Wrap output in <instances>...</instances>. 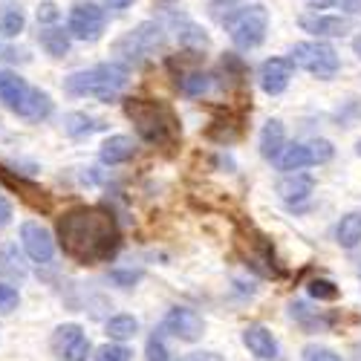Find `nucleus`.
<instances>
[{"label": "nucleus", "instance_id": "20", "mask_svg": "<svg viewBox=\"0 0 361 361\" xmlns=\"http://www.w3.org/2000/svg\"><path fill=\"white\" fill-rule=\"evenodd\" d=\"M136 157V142L130 136H110L102 145V162L104 165H122Z\"/></svg>", "mask_w": 361, "mask_h": 361}, {"label": "nucleus", "instance_id": "15", "mask_svg": "<svg viewBox=\"0 0 361 361\" xmlns=\"http://www.w3.org/2000/svg\"><path fill=\"white\" fill-rule=\"evenodd\" d=\"M298 26L304 29L310 35H318V38H341L353 29V20L350 18H341V15H300L298 18Z\"/></svg>", "mask_w": 361, "mask_h": 361}, {"label": "nucleus", "instance_id": "35", "mask_svg": "<svg viewBox=\"0 0 361 361\" xmlns=\"http://www.w3.org/2000/svg\"><path fill=\"white\" fill-rule=\"evenodd\" d=\"M304 361H341V355H336L326 347H307L304 350Z\"/></svg>", "mask_w": 361, "mask_h": 361}, {"label": "nucleus", "instance_id": "8", "mask_svg": "<svg viewBox=\"0 0 361 361\" xmlns=\"http://www.w3.org/2000/svg\"><path fill=\"white\" fill-rule=\"evenodd\" d=\"M0 185L9 188L12 194H18V197H20L29 208H32V212H38V214H49L52 208H55V197H52L41 183L15 173V171L6 168V165H0Z\"/></svg>", "mask_w": 361, "mask_h": 361}, {"label": "nucleus", "instance_id": "6", "mask_svg": "<svg viewBox=\"0 0 361 361\" xmlns=\"http://www.w3.org/2000/svg\"><path fill=\"white\" fill-rule=\"evenodd\" d=\"M289 64L292 67H300L304 73L315 75V78H333L341 67L338 61V52L329 47V44H321V41H307V44H295L292 52H289Z\"/></svg>", "mask_w": 361, "mask_h": 361}, {"label": "nucleus", "instance_id": "43", "mask_svg": "<svg viewBox=\"0 0 361 361\" xmlns=\"http://www.w3.org/2000/svg\"><path fill=\"white\" fill-rule=\"evenodd\" d=\"M4 272H9V269H6V266H0V275H4Z\"/></svg>", "mask_w": 361, "mask_h": 361}, {"label": "nucleus", "instance_id": "26", "mask_svg": "<svg viewBox=\"0 0 361 361\" xmlns=\"http://www.w3.org/2000/svg\"><path fill=\"white\" fill-rule=\"evenodd\" d=\"M336 240H338V246L344 249H355L361 243V214H347L341 217L338 228H336Z\"/></svg>", "mask_w": 361, "mask_h": 361}, {"label": "nucleus", "instance_id": "41", "mask_svg": "<svg viewBox=\"0 0 361 361\" xmlns=\"http://www.w3.org/2000/svg\"><path fill=\"white\" fill-rule=\"evenodd\" d=\"M104 4H107L110 9H128V6L133 4V0H104Z\"/></svg>", "mask_w": 361, "mask_h": 361}, {"label": "nucleus", "instance_id": "1", "mask_svg": "<svg viewBox=\"0 0 361 361\" xmlns=\"http://www.w3.org/2000/svg\"><path fill=\"white\" fill-rule=\"evenodd\" d=\"M58 243L70 260L81 266H96L116 257L122 246V228L107 208L75 205L58 220Z\"/></svg>", "mask_w": 361, "mask_h": 361}, {"label": "nucleus", "instance_id": "2", "mask_svg": "<svg viewBox=\"0 0 361 361\" xmlns=\"http://www.w3.org/2000/svg\"><path fill=\"white\" fill-rule=\"evenodd\" d=\"M125 116L133 122L136 133L157 145V147H173L183 139V128L179 118L171 110V104L157 102V99H125Z\"/></svg>", "mask_w": 361, "mask_h": 361}, {"label": "nucleus", "instance_id": "34", "mask_svg": "<svg viewBox=\"0 0 361 361\" xmlns=\"http://www.w3.org/2000/svg\"><path fill=\"white\" fill-rule=\"evenodd\" d=\"M18 304H20L18 289H15V286H9V283H0V315H9Z\"/></svg>", "mask_w": 361, "mask_h": 361}, {"label": "nucleus", "instance_id": "32", "mask_svg": "<svg viewBox=\"0 0 361 361\" xmlns=\"http://www.w3.org/2000/svg\"><path fill=\"white\" fill-rule=\"evenodd\" d=\"M130 358H133V353L125 344H104L93 355V361H130Z\"/></svg>", "mask_w": 361, "mask_h": 361}, {"label": "nucleus", "instance_id": "37", "mask_svg": "<svg viewBox=\"0 0 361 361\" xmlns=\"http://www.w3.org/2000/svg\"><path fill=\"white\" fill-rule=\"evenodd\" d=\"M237 4V0H214V4L212 6H208V9H212V15L217 18V20H223L228 12H231V6Z\"/></svg>", "mask_w": 361, "mask_h": 361}, {"label": "nucleus", "instance_id": "4", "mask_svg": "<svg viewBox=\"0 0 361 361\" xmlns=\"http://www.w3.org/2000/svg\"><path fill=\"white\" fill-rule=\"evenodd\" d=\"M234 243H237V252L243 255V260L255 269L257 275H263V278H281L283 275V269L278 266V257H275L272 240H269L260 228H255L252 223L237 220Z\"/></svg>", "mask_w": 361, "mask_h": 361}, {"label": "nucleus", "instance_id": "24", "mask_svg": "<svg viewBox=\"0 0 361 361\" xmlns=\"http://www.w3.org/2000/svg\"><path fill=\"white\" fill-rule=\"evenodd\" d=\"M64 130L73 139H84V136H93V133L104 130V122H99V118L87 116V113H70L64 118Z\"/></svg>", "mask_w": 361, "mask_h": 361}, {"label": "nucleus", "instance_id": "38", "mask_svg": "<svg viewBox=\"0 0 361 361\" xmlns=\"http://www.w3.org/2000/svg\"><path fill=\"white\" fill-rule=\"evenodd\" d=\"M9 220H12V205H9V200L4 194H0V228L9 226Z\"/></svg>", "mask_w": 361, "mask_h": 361}, {"label": "nucleus", "instance_id": "17", "mask_svg": "<svg viewBox=\"0 0 361 361\" xmlns=\"http://www.w3.org/2000/svg\"><path fill=\"white\" fill-rule=\"evenodd\" d=\"M243 344L260 361H275L278 358V341H275V336L269 333L266 326H260V324H252V326L243 329Z\"/></svg>", "mask_w": 361, "mask_h": 361}, {"label": "nucleus", "instance_id": "39", "mask_svg": "<svg viewBox=\"0 0 361 361\" xmlns=\"http://www.w3.org/2000/svg\"><path fill=\"white\" fill-rule=\"evenodd\" d=\"M116 283H122V286H133L136 281H139V272H113L110 275Z\"/></svg>", "mask_w": 361, "mask_h": 361}, {"label": "nucleus", "instance_id": "19", "mask_svg": "<svg viewBox=\"0 0 361 361\" xmlns=\"http://www.w3.org/2000/svg\"><path fill=\"white\" fill-rule=\"evenodd\" d=\"M315 188V179L307 176V173H295V176H283L281 183H278V194L283 202L289 205H298V202H304Z\"/></svg>", "mask_w": 361, "mask_h": 361}, {"label": "nucleus", "instance_id": "9", "mask_svg": "<svg viewBox=\"0 0 361 361\" xmlns=\"http://www.w3.org/2000/svg\"><path fill=\"white\" fill-rule=\"evenodd\" d=\"M333 154L336 150L326 139H312V142H295V145L283 147L275 162L281 171H300V168H310V165L329 162Z\"/></svg>", "mask_w": 361, "mask_h": 361}, {"label": "nucleus", "instance_id": "13", "mask_svg": "<svg viewBox=\"0 0 361 361\" xmlns=\"http://www.w3.org/2000/svg\"><path fill=\"white\" fill-rule=\"evenodd\" d=\"M252 107H240V110H226L220 118H214L212 125L205 128V136L217 142V145H231L243 136L246 130V116H249Z\"/></svg>", "mask_w": 361, "mask_h": 361}, {"label": "nucleus", "instance_id": "30", "mask_svg": "<svg viewBox=\"0 0 361 361\" xmlns=\"http://www.w3.org/2000/svg\"><path fill=\"white\" fill-rule=\"evenodd\" d=\"M292 310V318L298 321V324H304L307 329H318V326H324V324H329V318H324V315H315L307 304H300V300H295V304L289 307Z\"/></svg>", "mask_w": 361, "mask_h": 361}, {"label": "nucleus", "instance_id": "14", "mask_svg": "<svg viewBox=\"0 0 361 361\" xmlns=\"http://www.w3.org/2000/svg\"><path fill=\"white\" fill-rule=\"evenodd\" d=\"M20 243H23V252L35 263H49L55 255V240L49 237V231L41 223H23L20 226Z\"/></svg>", "mask_w": 361, "mask_h": 361}, {"label": "nucleus", "instance_id": "16", "mask_svg": "<svg viewBox=\"0 0 361 361\" xmlns=\"http://www.w3.org/2000/svg\"><path fill=\"white\" fill-rule=\"evenodd\" d=\"M289 78H292L289 58H269V61H263V67H260V87H263V93L281 96L283 90L289 87Z\"/></svg>", "mask_w": 361, "mask_h": 361}, {"label": "nucleus", "instance_id": "18", "mask_svg": "<svg viewBox=\"0 0 361 361\" xmlns=\"http://www.w3.org/2000/svg\"><path fill=\"white\" fill-rule=\"evenodd\" d=\"M15 113L20 118H26V122H41V118H47L52 113V99H49V93H44V90L29 87L23 102L15 107Z\"/></svg>", "mask_w": 361, "mask_h": 361}, {"label": "nucleus", "instance_id": "21", "mask_svg": "<svg viewBox=\"0 0 361 361\" xmlns=\"http://www.w3.org/2000/svg\"><path fill=\"white\" fill-rule=\"evenodd\" d=\"M212 75L208 73H200V70H179L176 73V90L188 99H200L212 90Z\"/></svg>", "mask_w": 361, "mask_h": 361}, {"label": "nucleus", "instance_id": "7", "mask_svg": "<svg viewBox=\"0 0 361 361\" xmlns=\"http://www.w3.org/2000/svg\"><path fill=\"white\" fill-rule=\"evenodd\" d=\"M226 26H228L231 41H234L240 49H255V47H260L263 38H266L269 12H266V6L255 4V6L240 9L234 18H228Z\"/></svg>", "mask_w": 361, "mask_h": 361}, {"label": "nucleus", "instance_id": "29", "mask_svg": "<svg viewBox=\"0 0 361 361\" xmlns=\"http://www.w3.org/2000/svg\"><path fill=\"white\" fill-rule=\"evenodd\" d=\"M179 44L200 52V49H205V47H208V35L202 32L200 26H194L191 20H183V29H179Z\"/></svg>", "mask_w": 361, "mask_h": 361}, {"label": "nucleus", "instance_id": "23", "mask_svg": "<svg viewBox=\"0 0 361 361\" xmlns=\"http://www.w3.org/2000/svg\"><path fill=\"white\" fill-rule=\"evenodd\" d=\"M286 133H283V125L278 122V118H272V122H266L263 133H260V157L263 159H278V154L286 147Z\"/></svg>", "mask_w": 361, "mask_h": 361}, {"label": "nucleus", "instance_id": "28", "mask_svg": "<svg viewBox=\"0 0 361 361\" xmlns=\"http://www.w3.org/2000/svg\"><path fill=\"white\" fill-rule=\"evenodd\" d=\"M139 333V321L133 318V315H113L110 321H107V336L113 338V341H128V338H133Z\"/></svg>", "mask_w": 361, "mask_h": 361}, {"label": "nucleus", "instance_id": "12", "mask_svg": "<svg viewBox=\"0 0 361 361\" xmlns=\"http://www.w3.org/2000/svg\"><path fill=\"white\" fill-rule=\"evenodd\" d=\"M162 333H171V336L179 338V341H200L202 333H205V324H202V318H200L194 310L176 307V310H171V312L165 315Z\"/></svg>", "mask_w": 361, "mask_h": 361}, {"label": "nucleus", "instance_id": "22", "mask_svg": "<svg viewBox=\"0 0 361 361\" xmlns=\"http://www.w3.org/2000/svg\"><path fill=\"white\" fill-rule=\"evenodd\" d=\"M26 90H29V84L18 73H9V70L0 73V102H4L9 110H15L23 102Z\"/></svg>", "mask_w": 361, "mask_h": 361}, {"label": "nucleus", "instance_id": "11", "mask_svg": "<svg viewBox=\"0 0 361 361\" xmlns=\"http://www.w3.org/2000/svg\"><path fill=\"white\" fill-rule=\"evenodd\" d=\"M104 23L107 18L96 4H84L81 0V4L70 9V35L78 41H90V44L99 41L104 32Z\"/></svg>", "mask_w": 361, "mask_h": 361}, {"label": "nucleus", "instance_id": "25", "mask_svg": "<svg viewBox=\"0 0 361 361\" xmlns=\"http://www.w3.org/2000/svg\"><path fill=\"white\" fill-rule=\"evenodd\" d=\"M26 26V15L20 6L15 4H0V35L4 38H15L23 32Z\"/></svg>", "mask_w": 361, "mask_h": 361}, {"label": "nucleus", "instance_id": "33", "mask_svg": "<svg viewBox=\"0 0 361 361\" xmlns=\"http://www.w3.org/2000/svg\"><path fill=\"white\" fill-rule=\"evenodd\" d=\"M147 361H171V353L162 341V333H154L147 338Z\"/></svg>", "mask_w": 361, "mask_h": 361}, {"label": "nucleus", "instance_id": "42", "mask_svg": "<svg viewBox=\"0 0 361 361\" xmlns=\"http://www.w3.org/2000/svg\"><path fill=\"white\" fill-rule=\"evenodd\" d=\"M353 49H355V55H358V58H361V35H358V38H355V41H353Z\"/></svg>", "mask_w": 361, "mask_h": 361}, {"label": "nucleus", "instance_id": "5", "mask_svg": "<svg viewBox=\"0 0 361 361\" xmlns=\"http://www.w3.org/2000/svg\"><path fill=\"white\" fill-rule=\"evenodd\" d=\"M162 47H165V29L154 20H147V23H139L133 32H128L116 44V55L122 58L125 67H139L150 55H157Z\"/></svg>", "mask_w": 361, "mask_h": 361}, {"label": "nucleus", "instance_id": "10", "mask_svg": "<svg viewBox=\"0 0 361 361\" xmlns=\"http://www.w3.org/2000/svg\"><path fill=\"white\" fill-rule=\"evenodd\" d=\"M49 347H52V355L58 361H87L90 358V338L87 333L78 326V324H61L55 326V333L49 338Z\"/></svg>", "mask_w": 361, "mask_h": 361}, {"label": "nucleus", "instance_id": "36", "mask_svg": "<svg viewBox=\"0 0 361 361\" xmlns=\"http://www.w3.org/2000/svg\"><path fill=\"white\" fill-rule=\"evenodd\" d=\"M58 18H61V12H58V6L52 4V0H47V4L38 6V23H55Z\"/></svg>", "mask_w": 361, "mask_h": 361}, {"label": "nucleus", "instance_id": "40", "mask_svg": "<svg viewBox=\"0 0 361 361\" xmlns=\"http://www.w3.org/2000/svg\"><path fill=\"white\" fill-rule=\"evenodd\" d=\"M185 361H223L217 353H194V355H188Z\"/></svg>", "mask_w": 361, "mask_h": 361}, {"label": "nucleus", "instance_id": "27", "mask_svg": "<svg viewBox=\"0 0 361 361\" xmlns=\"http://www.w3.org/2000/svg\"><path fill=\"white\" fill-rule=\"evenodd\" d=\"M41 47L52 58H64L70 52V32H64V29H58V26H49L41 32Z\"/></svg>", "mask_w": 361, "mask_h": 361}, {"label": "nucleus", "instance_id": "3", "mask_svg": "<svg viewBox=\"0 0 361 361\" xmlns=\"http://www.w3.org/2000/svg\"><path fill=\"white\" fill-rule=\"evenodd\" d=\"M128 81H130V67L110 61V64H96L90 70L67 75L64 78V93L75 96V99L93 96L99 102H113L128 87Z\"/></svg>", "mask_w": 361, "mask_h": 361}, {"label": "nucleus", "instance_id": "31", "mask_svg": "<svg viewBox=\"0 0 361 361\" xmlns=\"http://www.w3.org/2000/svg\"><path fill=\"white\" fill-rule=\"evenodd\" d=\"M310 295L315 298V300H338V286L333 283V281H326V278H315V281H310Z\"/></svg>", "mask_w": 361, "mask_h": 361}]
</instances>
